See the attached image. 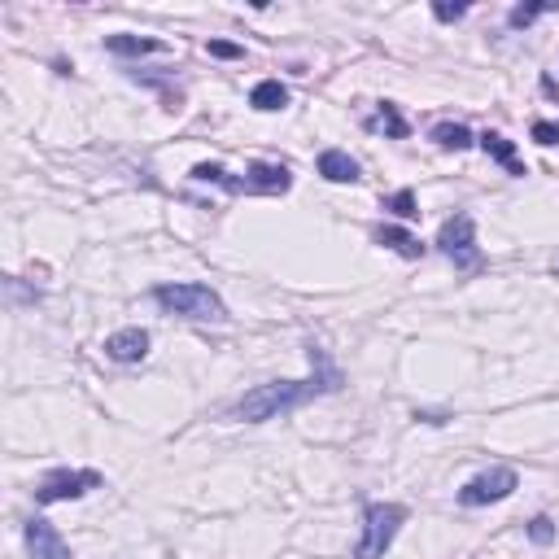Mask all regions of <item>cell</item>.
<instances>
[{
    "instance_id": "obj_1",
    "label": "cell",
    "mask_w": 559,
    "mask_h": 559,
    "mask_svg": "<svg viewBox=\"0 0 559 559\" xmlns=\"http://www.w3.org/2000/svg\"><path fill=\"white\" fill-rule=\"evenodd\" d=\"M311 363H315V376L311 380H271V385H254L245 398H236L232 407V420H245V424H267L276 415H289L297 407H306L311 398L319 394H332L341 389V372L328 363L324 350H311Z\"/></svg>"
},
{
    "instance_id": "obj_2",
    "label": "cell",
    "mask_w": 559,
    "mask_h": 559,
    "mask_svg": "<svg viewBox=\"0 0 559 559\" xmlns=\"http://www.w3.org/2000/svg\"><path fill=\"white\" fill-rule=\"evenodd\" d=\"M153 302L171 315L193 319V324H223L228 319V306H223V297L210 284H158Z\"/></svg>"
},
{
    "instance_id": "obj_3",
    "label": "cell",
    "mask_w": 559,
    "mask_h": 559,
    "mask_svg": "<svg viewBox=\"0 0 559 559\" xmlns=\"http://www.w3.org/2000/svg\"><path fill=\"white\" fill-rule=\"evenodd\" d=\"M193 180H197V184H223L228 193H289L293 175H289V166L254 162V166H249V175H245V180H232V175L223 171V166L201 162V166H193Z\"/></svg>"
},
{
    "instance_id": "obj_4",
    "label": "cell",
    "mask_w": 559,
    "mask_h": 559,
    "mask_svg": "<svg viewBox=\"0 0 559 559\" xmlns=\"http://www.w3.org/2000/svg\"><path fill=\"white\" fill-rule=\"evenodd\" d=\"M402 525H407V507L367 503L363 507V538H359V546H354V559H385V551L394 546Z\"/></svg>"
},
{
    "instance_id": "obj_5",
    "label": "cell",
    "mask_w": 559,
    "mask_h": 559,
    "mask_svg": "<svg viewBox=\"0 0 559 559\" xmlns=\"http://www.w3.org/2000/svg\"><path fill=\"white\" fill-rule=\"evenodd\" d=\"M437 245H442V254L455 267H463V271H477L481 267L477 223H472V214H455V219H446L442 232H437Z\"/></svg>"
},
{
    "instance_id": "obj_6",
    "label": "cell",
    "mask_w": 559,
    "mask_h": 559,
    "mask_svg": "<svg viewBox=\"0 0 559 559\" xmlns=\"http://www.w3.org/2000/svg\"><path fill=\"white\" fill-rule=\"evenodd\" d=\"M516 485H520V477H516V468H485V472H477L468 485L459 490V503L463 507H490V503H503V498H511L516 494Z\"/></svg>"
},
{
    "instance_id": "obj_7",
    "label": "cell",
    "mask_w": 559,
    "mask_h": 559,
    "mask_svg": "<svg viewBox=\"0 0 559 559\" xmlns=\"http://www.w3.org/2000/svg\"><path fill=\"white\" fill-rule=\"evenodd\" d=\"M97 485H101V472H92V468H62V472H49V477L40 481L35 498H40V503H70V498H83L88 490H97Z\"/></svg>"
},
{
    "instance_id": "obj_8",
    "label": "cell",
    "mask_w": 559,
    "mask_h": 559,
    "mask_svg": "<svg viewBox=\"0 0 559 559\" xmlns=\"http://www.w3.org/2000/svg\"><path fill=\"white\" fill-rule=\"evenodd\" d=\"M27 555L31 559H75L62 533H57L49 520H40V516L27 520Z\"/></svg>"
},
{
    "instance_id": "obj_9",
    "label": "cell",
    "mask_w": 559,
    "mask_h": 559,
    "mask_svg": "<svg viewBox=\"0 0 559 559\" xmlns=\"http://www.w3.org/2000/svg\"><path fill=\"white\" fill-rule=\"evenodd\" d=\"M105 354L114 363H140L149 354V332L145 328H123L114 337H105Z\"/></svg>"
},
{
    "instance_id": "obj_10",
    "label": "cell",
    "mask_w": 559,
    "mask_h": 559,
    "mask_svg": "<svg viewBox=\"0 0 559 559\" xmlns=\"http://www.w3.org/2000/svg\"><path fill=\"white\" fill-rule=\"evenodd\" d=\"M319 175L332 184H354L359 180V162H354L346 149H324L319 153Z\"/></svg>"
},
{
    "instance_id": "obj_11",
    "label": "cell",
    "mask_w": 559,
    "mask_h": 559,
    "mask_svg": "<svg viewBox=\"0 0 559 559\" xmlns=\"http://www.w3.org/2000/svg\"><path fill=\"white\" fill-rule=\"evenodd\" d=\"M481 149L490 153L494 162H503L511 175H525V166H520V158H516V145H511L507 136H498V132H485V136H481Z\"/></svg>"
},
{
    "instance_id": "obj_12",
    "label": "cell",
    "mask_w": 559,
    "mask_h": 559,
    "mask_svg": "<svg viewBox=\"0 0 559 559\" xmlns=\"http://www.w3.org/2000/svg\"><path fill=\"white\" fill-rule=\"evenodd\" d=\"M249 105H254V110H267V114L284 110V105H289V92H284L280 79H263L254 92H249Z\"/></svg>"
},
{
    "instance_id": "obj_13",
    "label": "cell",
    "mask_w": 559,
    "mask_h": 559,
    "mask_svg": "<svg viewBox=\"0 0 559 559\" xmlns=\"http://www.w3.org/2000/svg\"><path fill=\"white\" fill-rule=\"evenodd\" d=\"M376 241H380V245H389V249H394V254H402V258H420V249H424L411 232H402V228H380V232H376Z\"/></svg>"
},
{
    "instance_id": "obj_14",
    "label": "cell",
    "mask_w": 559,
    "mask_h": 559,
    "mask_svg": "<svg viewBox=\"0 0 559 559\" xmlns=\"http://www.w3.org/2000/svg\"><path fill=\"white\" fill-rule=\"evenodd\" d=\"M105 49L136 57V53H162V44L158 40H140V35H110V40H105Z\"/></svg>"
},
{
    "instance_id": "obj_15",
    "label": "cell",
    "mask_w": 559,
    "mask_h": 559,
    "mask_svg": "<svg viewBox=\"0 0 559 559\" xmlns=\"http://www.w3.org/2000/svg\"><path fill=\"white\" fill-rule=\"evenodd\" d=\"M367 127H372V132H385V136H394V140H402V136H407V123H402V114L394 110V105H380V110H376V118H372V123H367Z\"/></svg>"
},
{
    "instance_id": "obj_16",
    "label": "cell",
    "mask_w": 559,
    "mask_h": 559,
    "mask_svg": "<svg viewBox=\"0 0 559 559\" xmlns=\"http://www.w3.org/2000/svg\"><path fill=\"white\" fill-rule=\"evenodd\" d=\"M433 140H437L442 149H468V145H472V132H468L463 123H437V127H433Z\"/></svg>"
},
{
    "instance_id": "obj_17",
    "label": "cell",
    "mask_w": 559,
    "mask_h": 559,
    "mask_svg": "<svg viewBox=\"0 0 559 559\" xmlns=\"http://www.w3.org/2000/svg\"><path fill=\"white\" fill-rule=\"evenodd\" d=\"M555 9H559V0H546V5H516L507 14V22L520 31V27H529V22H538L542 14H555Z\"/></svg>"
},
{
    "instance_id": "obj_18",
    "label": "cell",
    "mask_w": 559,
    "mask_h": 559,
    "mask_svg": "<svg viewBox=\"0 0 559 559\" xmlns=\"http://www.w3.org/2000/svg\"><path fill=\"white\" fill-rule=\"evenodd\" d=\"M385 210H394L398 219H415V214H420V210H415V193H411V188H402V193L389 197V201H385Z\"/></svg>"
},
{
    "instance_id": "obj_19",
    "label": "cell",
    "mask_w": 559,
    "mask_h": 559,
    "mask_svg": "<svg viewBox=\"0 0 559 559\" xmlns=\"http://www.w3.org/2000/svg\"><path fill=\"white\" fill-rule=\"evenodd\" d=\"M529 538L538 542V546H551V538H555V520H551V516H533V520H529Z\"/></svg>"
},
{
    "instance_id": "obj_20",
    "label": "cell",
    "mask_w": 559,
    "mask_h": 559,
    "mask_svg": "<svg viewBox=\"0 0 559 559\" xmlns=\"http://www.w3.org/2000/svg\"><path fill=\"white\" fill-rule=\"evenodd\" d=\"M533 140L538 145H559V123H533Z\"/></svg>"
},
{
    "instance_id": "obj_21",
    "label": "cell",
    "mask_w": 559,
    "mask_h": 559,
    "mask_svg": "<svg viewBox=\"0 0 559 559\" xmlns=\"http://www.w3.org/2000/svg\"><path fill=\"white\" fill-rule=\"evenodd\" d=\"M433 14L442 18V22H455V18L468 14V5H433Z\"/></svg>"
},
{
    "instance_id": "obj_22",
    "label": "cell",
    "mask_w": 559,
    "mask_h": 559,
    "mask_svg": "<svg viewBox=\"0 0 559 559\" xmlns=\"http://www.w3.org/2000/svg\"><path fill=\"white\" fill-rule=\"evenodd\" d=\"M210 53H214V57H241V49H236V44H228V40H214Z\"/></svg>"
},
{
    "instance_id": "obj_23",
    "label": "cell",
    "mask_w": 559,
    "mask_h": 559,
    "mask_svg": "<svg viewBox=\"0 0 559 559\" xmlns=\"http://www.w3.org/2000/svg\"><path fill=\"white\" fill-rule=\"evenodd\" d=\"M555 271H559V254H555Z\"/></svg>"
}]
</instances>
